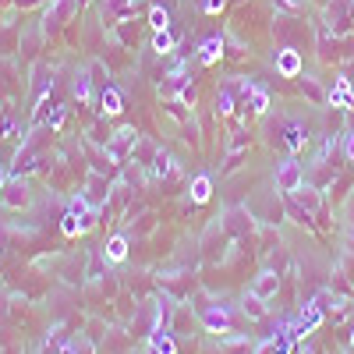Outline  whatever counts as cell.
Returning a JSON list of instances; mask_svg holds the SVG:
<instances>
[{
  "instance_id": "8fae6325",
  "label": "cell",
  "mask_w": 354,
  "mask_h": 354,
  "mask_svg": "<svg viewBox=\"0 0 354 354\" xmlns=\"http://www.w3.org/2000/svg\"><path fill=\"white\" fill-rule=\"evenodd\" d=\"M245 220H248V209H227L220 216V223H223V230L230 234V238H245V234L252 230V223H245Z\"/></svg>"
},
{
  "instance_id": "d6a6232c",
  "label": "cell",
  "mask_w": 354,
  "mask_h": 354,
  "mask_svg": "<svg viewBox=\"0 0 354 354\" xmlns=\"http://www.w3.org/2000/svg\"><path fill=\"white\" fill-rule=\"evenodd\" d=\"M61 354H78V344H64V347H61Z\"/></svg>"
},
{
  "instance_id": "52a82bcc",
  "label": "cell",
  "mask_w": 354,
  "mask_h": 354,
  "mask_svg": "<svg viewBox=\"0 0 354 354\" xmlns=\"http://www.w3.org/2000/svg\"><path fill=\"white\" fill-rule=\"evenodd\" d=\"M28 198H32V195H28V181H25V177H11V181L4 185V192H0V202H4L8 209H25Z\"/></svg>"
},
{
  "instance_id": "4316f807",
  "label": "cell",
  "mask_w": 354,
  "mask_h": 354,
  "mask_svg": "<svg viewBox=\"0 0 354 354\" xmlns=\"http://www.w3.org/2000/svg\"><path fill=\"white\" fill-rule=\"evenodd\" d=\"M149 25L156 28V32H160V28H167V25H170V15H167V8L153 4V8H149Z\"/></svg>"
},
{
  "instance_id": "1f68e13d",
  "label": "cell",
  "mask_w": 354,
  "mask_h": 354,
  "mask_svg": "<svg viewBox=\"0 0 354 354\" xmlns=\"http://www.w3.org/2000/svg\"><path fill=\"white\" fill-rule=\"evenodd\" d=\"M344 153H347V160L354 163V131H347V138H344Z\"/></svg>"
},
{
  "instance_id": "e0dca14e",
  "label": "cell",
  "mask_w": 354,
  "mask_h": 354,
  "mask_svg": "<svg viewBox=\"0 0 354 354\" xmlns=\"http://www.w3.org/2000/svg\"><path fill=\"white\" fill-rule=\"evenodd\" d=\"M209 195H213V177L209 174H195L192 177V202L202 205V202H209Z\"/></svg>"
},
{
  "instance_id": "f546056e",
  "label": "cell",
  "mask_w": 354,
  "mask_h": 354,
  "mask_svg": "<svg viewBox=\"0 0 354 354\" xmlns=\"http://www.w3.org/2000/svg\"><path fill=\"white\" fill-rule=\"evenodd\" d=\"M223 8H227V0H205V4H202V11H205V15H220Z\"/></svg>"
},
{
  "instance_id": "5bb4252c",
  "label": "cell",
  "mask_w": 354,
  "mask_h": 354,
  "mask_svg": "<svg viewBox=\"0 0 354 354\" xmlns=\"http://www.w3.org/2000/svg\"><path fill=\"white\" fill-rule=\"evenodd\" d=\"M145 354H177V344H174L170 330H153V333H149V347H145Z\"/></svg>"
},
{
  "instance_id": "8992f818",
  "label": "cell",
  "mask_w": 354,
  "mask_h": 354,
  "mask_svg": "<svg viewBox=\"0 0 354 354\" xmlns=\"http://www.w3.org/2000/svg\"><path fill=\"white\" fill-rule=\"evenodd\" d=\"M156 156H160V145H156L149 135H138L135 145H131V156H128V160H131L135 167H142V170H149V167L156 163Z\"/></svg>"
},
{
  "instance_id": "9c48e42d",
  "label": "cell",
  "mask_w": 354,
  "mask_h": 354,
  "mask_svg": "<svg viewBox=\"0 0 354 354\" xmlns=\"http://www.w3.org/2000/svg\"><path fill=\"white\" fill-rule=\"evenodd\" d=\"M294 205H298V209H305L308 216H315L319 209H322V192L315 188V185H301L298 192H294V195H287Z\"/></svg>"
},
{
  "instance_id": "9a60e30c",
  "label": "cell",
  "mask_w": 354,
  "mask_h": 354,
  "mask_svg": "<svg viewBox=\"0 0 354 354\" xmlns=\"http://www.w3.org/2000/svg\"><path fill=\"white\" fill-rule=\"evenodd\" d=\"M100 106H103V113H106V117H117V113L124 110V96L117 93L113 85H103V93H100Z\"/></svg>"
},
{
  "instance_id": "277c9868",
  "label": "cell",
  "mask_w": 354,
  "mask_h": 354,
  "mask_svg": "<svg viewBox=\"0 0 354 354\" xmlns=\"http://www.w3.org/2000/svg\"><path fill=\"white\" fill-rule=\"evenodd\" d=\"M301 185H305L301 163H298V160H283V163L277 167V192H280V195H294Z\"/></svg>"
},
{
  "instance_id": "4fadbf2b",
  "label": "cell",
  "mask_w": 354,
  "mask_h": 354,
  "mask_svg": "<svg viewBox=\"0 0 354 354\" xmlns=\"http://www.w3.org/2000/svg\"><path fill=\"white\" fill-rule=\"evenodd\" d=\"M294 337L290 333H277V337H266L262 344H255V354H290Z\"/></svg>"
},
{
  "instance_id": "5b68a950",
  "label": "cell",
  "mask_w": 354,
  "mask_h": 354,
  "mask_svg": "<svg viewBox=\"0 0 354 354\" xmlns=\"http://www.w3.org/2000/svg\"><path fill=\"white\" fill-rule=\"evenodd\" d=\"M198 322L209 333H220V337H227L234 326H230V315H227V308L223 305H202L198 308Z\"/></svg>"
},
{
  "instance_id": "6da1fadb",
  "label": "cell",
  "mask_w": 354,
  "mask_h": 354,
  "mask_svg": "<svg viewBox=\"0 0 354 354\" xmlns=\"http://www.w3.org/2000/svg\"><path fill=\"white\" fill-rule=\"evenodd\" d=\"M78 4L82 0H50V8L43 11V32L50 36V32H57V28H64L75 18Z\"/></svg>"
},
{
  "instance_id": "836d02e7",
  "label": "cell",
  "mask_w": 354,
  "mask_h": 354,
  "mask_svg": "<svg viewBox=\"0 0 354 354\" xmlns=\"http://www.w3.org/2000/svg\"><path fill=\"white\" fill-rule=\"evenodd\" d=\"M4 185H8V170L0 167V192H4Z\"/></svg>"
},
{
  "instance_id": "3957f363",
  "label": "cell",
  "mask_w": 354,
  "mask_h": 354,
  "mask_svg": "<svg viewBox=\"0 0 354 354\" xmlns=\"http://www.w3.org/2000/svg\"><path fill=\"white\" fill-rule=\"evenodd\" d=\"M110 195H113V188H110V181H106V174L93 170V174L85 177V202L93 205L96 213L110 205Z\"/></svg>"
},
{
  "instance_id": "7c38bea8",
  "label": "cell",
  "mask_w": 354,
  "mask_h": 354,
  "mask_svg": "<svg viewBox=\"0 0 354 354\" xmlns=\"http://www.w3.org/2000/svg\"><path fill=\"white\" fill-rule=\"evenodd\" d=\"M93 223H96V216H78L75 209H68L64 220H61V234H64V238H78V234L93 230Z\"/></svg>"
},
{
  "instance_id": "d6986e66",
  "label": "cell",
  "mask_w": 354,
  "mask_h": 354,
  "mask_svg": "<svg viewBox=\"0 0 354 354\" xmlns=\"http://www.w3.org/2000/svg\"><path fill=\"white\" fill-rule=\"evenodd\" d=\"M287 149L290 153H298V149H305V142H308V131H305V124H298V121H290L287 128Z\"/></svg>"
},
{
  "instance_id": "e575fe53",
  "label": "cell",
  "mask_w": 354,
  "mask_h": 354,
  "mask_svg": "<svg viewBox=\"0 0 354 354\" xmlns=\"http://www.w3.org/2000/svg\"><path fill=\"white\" fill-rule=\"evenodd\" d=\"M351 351H354V330H351Z\"/></svg>"
},
{
  "instance_id": "7a4b0ae2",
  "label": "cell",
  "mask_w": 354,
  "mask_h": 354,
  "mask_svg": "<svg viewBox=\"0 0 354 354\" xmlns=\"http://www.w3.org/2000/svg\"><path fill=\"white\" fill-rule=\"evenodd\" d=\"M135 138H138V131L131 128V124H124V128H117L110 138H106V145H103V153H106V160H113V163H121V160H128L131 156V145H135Z\"/></svg>"
},
{
  "instance_id": "f1b7e54d",
  "label": "cell",
  "mask_w": 354,
  "mask_h": 354,
  "mask_svg": "<svg viewBox=\"0 0 354 354\" xmlns=\"http://www.w3.org/2000/svg\"><path fill=\"white\" fill-rule=\"evenodd\" d=\"M195 100H198V93H195V85H185L181 93H177V103H185V106H195Z\"/></svg>"
},
{
  "instance_id": "484cf974",
  "label": "cell",
  "mask_w": 354,
  "mask_h": 354,
  "mask_svg": "<svg viewBox=\"0 0 354 354\" xmlns=\"http://www.w3.org/2000/svg\"><path fill=\"white\" fill-rule=\"evenodd\" d=\"M153 50H156V53H160V57H167V53H170V50H174V36H170V32H167V28H160V32H156V36H153Z\"/></svg>"
},
{
  "instance_id": "ba28073f",
  "label": "cell",
  "mask_w": 354,
  "mask_h": 354,
  "mask_svg": "<svg viewBox=\"0 0 354 354\" xmlns=\"http://www.w3.org/2000/svg\"><path fill=\"white\" fill-rule=\"evenodd\" d=\"M273 64H277V75H283V78H298L301 75V53L294 50V46H283V50H277V57H273Z\"/></svg>"
},
{
  "instance_id": "cb8c5ba5",
  "label": "cell",
  "mask_w": 354,
  "mask_h": 354,
  "mask_svg": "<svg viewBox=\"0 0 354 354\" xmlns=\"http://www.w3.org/2000/svg\"><path fill=\"white\" fill-rule=\"evenodd\" d=\"M88 85H93V78H88L85 71H78L75 75V85H71V93H75L78 103H88Z\"/></svg>"
},
{
  "instance_id": "d4e9b609",
  "label": "cell",
  "mask_w": 354,
  "mask_h": 354,
  "mask_svg": "<svg viewBox=\"0 0 354 354\" xmlns=\"http://www.w3.org/2000/svg\"><path fill=\"white\" fill-rule=\"evenodd\" d=\"M149 174H153V177H160V181H163V177H170V174H174V160H170V156H167V153L160 149V156H156V163L149 167Z\"/></svg>"
},
{
  "instance_id": "2e32d148",
  "label": "cell",
  "mask_w": 354,
  "mask_h": 354,
  "mask_svg": "<svg viewBox=\"0 0 354 354\" xmlns=\"http://www.w3.org/2000/svg\"><path fill=\"white\" fill-rule=\"evenodd\" d=\"M103 259L106 262H124L128 259V238L124 234H113V238L103 245Z\"/></svg>"
},
{
  "instance_id": "30bf717a",
  "label": "cell",
  "mask_w": 354,
  "mask_h": 354,
  "mask_svg": "<svg viewBox=\"0 0 354 354\" xmlns=\"http://www.w3.org/2000/svg\"><path fill=\"white\" fill-rule=\"evenodd\" d=\"M255 298H262V301H270V298H277V290H280V273L277 270H262L255 280H252V287H248Z\"/></svg>"
},
{
  "instance_id": "83f0119b",
  "label": "cell",
  "mask_w": 354,
  "mask_h": 354,
  "mask_svg": "<svg viewBox=\"0 0 354 354\" xmlns=\"http://www.w3.org/2000/svg\"><path fill=\"white\" fill-rule=\"evenodd\" d=\"M301 93H305L312 103H322V100H326V96H322V88H319L312 78H301Z\"/></svg>"
},
{
  "instance_id": "ffe728a7",
  "label": "cell",
  "mask_w": 354,
  "mask_h": 354,
  "mask_svg": "<svg viewBox=\"0 0 354 354\" xmlns=\"http://www.w3.org/2000/svg\"><path fill=\"white\" fill-rule=\"evenodd\" d=\"M234 106H238V93H234V85H223L220 93H216V113L220 117H230Z\"/></svg>"
},
{
  "instance_id": "ac0fdd59",
  "label": "cell",
  "mask_w": 354,
  "mask_h": 354,
  "mask_svg": "<svg viewBox=\"0 0 354 354\" xmlns=\"http://www.w3.org/2000/svg\"><path fill=\"white\" fill-rule=\"evenodd\" d=\"M220 57H223V39H220V36H209V39L198 46V61H202V64H216Z\"/></svg>"
},
{
  "instance_id": "603a6c76",
  "label": "cell",
  "mask_w": 354,
  "mask_h": 354,
  "mask_svg": "<svg viewBox=\"0 0 354 354\" xmlns=\"http://www.w3.org/2000/svg\"><path fill=\"white\" fill-rule=\"evenodd\" d=\"M241 308H245V315H248V319H266V301H262V298H255L252 290L245 294V301H241Z\"/></svg>"
},
{
  "instance_id": "44dd1931",
  "label": "cell",
  "mask_w": 354,
  "mask_h": 354,
  "mask_svg": "<svg viewBox=\"0 0 354 354\" xmlns=\"http://www.w3.org/2000/svg\"><path fill=\"white\" fill-rule=\"evenodd\" d=\"M245 103H248V110H252V113H259V117H262L266 110H270V93H266L262 85H255L252 93H248V100H245Z\"/></svg>"
},
{
  "instance_id": "4dcf8cb0",
  "label": "cell",
  "mask_w": 354,
  "mask_h": 354,
  "mask_svg": "<svg viewBox=\"0 0 354 354\" xmlns=\"http://www.w3.org/2000/svg\"><path fill=\"white\" fill-rule=\"evenodd\" d=\"M61 124H64V106H57V110H53V117H50V128L57 131Z\"/></svg>"
},
{
  "instance_id": "7402d4cb",
  "label": "cell",
  "mask_w": 354,
  "mask_h": 354,
  "mask_svg": "<svg viewBox=\"0 0 354 354\" xmlns=\"http://www.w3.org/2000/svg\"><path fill=\"white\" fill-rule=\"evenodd\" d=\"M333 106H354V96H351V88H347V78H337V88H330V96H326Z\"/></svg>"
}]
</instances>
